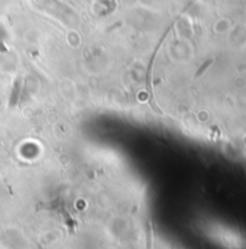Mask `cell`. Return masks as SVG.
Wrapping results in <instances>:
<instances>
[{
  "mask_svg": "<svg viewBox=\"0 0 246 249\" xmlns=\"http://www.w3.org/2000/svg\"><path fill=\"white\" fill-rule=\"evenodd\" d=\"M210 64H211V61H208V62H206V65H203V67H201V70H200V71L197 72V75H200V74H201V72H203V71H204V70H206V68H207V67H208V65H210Z\"/></svg>",
  "mask_w": 246,
  "mask_h": 249,
  "instance_id": "cell-1",
  "label": "cell"
}]
</instances>
